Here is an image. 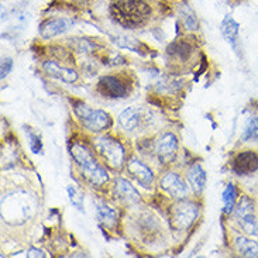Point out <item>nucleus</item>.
Listing matches in <instances>:
<instances>
[{"instance_id": "nucleus-14", "label": "nucleus", "mask_w": 258, "mask_h": 258, "mask_svg": "<svg viewBox=\"0 0 258 258\" xmlns=\"http://www.w3.org/2000/svg\"><path fill=\"white\" fill-rule=\"evenodd\" d=\"M220 31H222L224 40L236 49L238 42V35H240V24L233 19V16H230V14L224 16V19L220 23Z\"/></svg>"}, {"instance_id": "nucleus-8", "label": "nucleus", "mask_w": 258, "mask_h": 258, "mask_svg": "<svg viewBox=\"0 0 258 258\" xmlns=\"http://www.w3.org/2000/svg\"><path fill=\"white\" fill-rule=\"evenodd\" d=\"M160 186L162 190H165L168 195L172 196L175 199H185L188 195V186L186 183L182 181V178L175 172H168L160 181Z\"/></svg>"}, {"instance_id": "nucleus-19", "label": "nucleus", "mask_w": 258, "mask_h": 258, "mask_svg": "<svg viewBox=\"0 0 258 258\" xmlns=\"http://www.w3.org/2000/svg\"><path fill=\"white\" fill-rule=\"evenodd\" d=\"M96 216L100 223L110 227L117 220V213L105 203H96Z\"/></svg>"}, {"instance_id": "nucleus-4", "label": "nucleus", "mask_w": 258, "mask_h": 258, "mask_svg": "<svg viewBox=\"0 0 258 258\" xmlns=\"http://www.w3.org/2000/svg\"><path fill=\"white\" fill-rule=\"evenodd\" d=\"M96 148L110 167L120 168L124 164L126 151L119 140L113 139L110 136H103L96 140Z\"/></svg>"}, {"instance_id": "nucleus-17", "label": "nucleus", "mask_w": 258, "mask_h": 258, "mask_svg": "<svg viewBox=\"0 0 258 258\" xmlns=\"http://www.w3.org/2000/svg\"><path fill=\"white\" fill-rule=\"evenodd\" d=\"M186 176H188V181L190 183V186H192V189L195 190L196 194L203 192V189L206 186V181H208V175L205 172L202 165H199V164L192 165V167L189 168Z\"/></svg>"}, {"instance_id": "nucleus-7", "label": "nucleus", "mask_w": 258, "mask_h": 258, "mask_svg": "<svg viewBox=\"0 0 258 258\" xmlns=\"http://www.w3.org/2000/svg\"><path fill=\"white\" fill-rule=\"evenodd\" d=\"M178 151V139L172 133H164L155 143V154L162 164H169Z\"/></svg>"}, {"instance_id": "nucleus-15", "label": "nucleus", "mask_w": 258, "mask_h": 258, "mask_svg": "<svg viewBox=\"0 0 258 258\" xmlns=\"http://www.w3.org/2000/svg\"><path fill=\"white\" fill-rule=\"evenodd\" d=\"M114 194L116 196L127 203L140 202V194L137 189L132 186V183L124 178H117L114 182Z\"/></svg>"}, {"instance_id": "nucleus-10", "label": "nucleus", "mask_w": 258, "mask_h": 258, "mask_svg": "<svg viewBox=\"0 0 258 258\" xmlns=\"http://www.w3.org/2000/svg\"><path fill=\"white\" fill-rule=\"evenodd\" d=\"M233 171L237 175H250L258 169V154L255 151H241L233 158Z\"/></svg>"}, {"instance_id": "nucleus-12", "label": "nucleus", "mask_w": 258, "mask_h": 258, "mask_svg": "<svg viewBox=\"0 0 258 258\" xmlns=\"http://www.w3.org/2000/svg\"><path fill=\"white\" fill-rule=\"evenodd\" d=\"M127 171L143 188H151V185H153L154 182V174L146 164H143L137 158H132V160L128 161V164H127Z\"/></svg>"}, {"instance_id": "nucleus-23", "label": "nucleus", "mask_w": 258, "mask_h": 258, "mask_svg": "<svg viewBox=\"0 0 258 258\" xmlns=\"http://www.w3.org/2000/svg\"><path fill=\"white\" fill-rule=\"evenodd\" d=\"M67 192H68V196H70L71 203H72L79 212H84V195L81 194V190L71 185V186L67 188Z\"/></svg>"}, {"instance_id": "nucleus-26", "label": "nucleus", "mask_w": 258, "mask_h": 258, "mask_svg": "<svg viewBox=\"0 0 258 258\" xmlns=\"http://www.w3.org/2000/svg\"><path fill=\"white\" fill-rule=\"evenodd\" d=\"M28 257H45V254L40 250H34V248H31V250H28L27 252Z\"/></svg>"}, {"instance_id": "nucleus-5", "label": "nucleus", "mask_w": 258, "mask_h": 258, "mask_svg": "<svg viewBox=\"0 0 258 258\" xmlns=\"http://www.w3.org/2000/svg\"><path fill=\"white\" fill-rule=\"evenodd\" d=\"M198 217V206L194 202L179 199L171 210V222L176 230H188Z\"/></svg>"}, {"instance_id": "nucleus-18", "label": "nucleus", "mask_w": 258, "mask_h": 258, "mask_svg": "<svg viewBox=\"0 0 258 258\" xmlns=\"http://www.w3.org/2000/svg\"><path fill=\"white\" fill-rule=\"evenodd\" d=\"M236 248L243 257L258 258V243L247 237L236 238Z\"/></svg>"}, {"instance_id": "nucleus-1", "label": "nucleus", "mask_w": 258, "mask_h": 258, "mask_svg": "<svg viewBox=\"0 0 258 258\" xmlns=\"http://www.w3.org/2000/svg\"><path fill=\"white\" fill-rule=\"evenodd\" d=\"M109 12L114 23L130 30L141 27L151 16V9L144 0H112Z\"/></svg>"}, {"instance_id": "nucleus-20", "label": "nucleus", "mask_w": 258, "mask_h": 258, "mask_svg": "<svg viewBox=\"0 0 258 258\" xmlns=\"http://www.w3.org/2000/svg\"><path fill=\"white\" fill-rule=\"evenodd\" d=\"M236 196H237V192H236V188L233 183H229L226 189L223 190V195H222V199H223L224 205V213L226 215H230L234 212V208H236Z\"/></svg>"}, {"instance_id": "nucleus-2", "label": "nucleus", "mask_w": 258, "mask_h": 258, "mask_svg": "<svg viewBox=\"0 0 258 258\" xmlns=\"http://www.w3.org/2000/svg\"><path fill=\"white\" fill-rule=\"evenodd\" d=\"M71 155H72L74 161L77 162L81 172L93 186H102L103 183L107 182V179H109L107 171L95 160L92 151L85 144H81V143L72 144Z\"/></svg>"}, {"instance_id": "nucleus-16", "label": "nucleus", "mask_w": 258, "mask_h": 258, "mask_svg": "<svg viewBox=\"0 0 258 258\" xmlns=\"http://www.w3.org/2000/svg\"><path fill=\"white\" fill-rule=\"evenodd\" d=\"M141 120V110L139 107H127L126 110L119 114V124L126 132H133L140 126Z\"/></svg>"}, {"instance_id": "nucleus-22", "label": "nucleus", "mask_w": 258, "mask_h": 258, "mask_svg": "<svg viewBox=\"0 0 258 258\" xmlns=\"http://www.w3.org/2000/svg\"><path fill=\"white\" fill-rule=\"evenodd\" d=\"M243 141H258V119H251L241 134Z\"/></svg>"}, {"instance_id": "nucleus-3", "label": "nucleus", "mask_w": 258, "mask_h": 258, "mask_svg": "<svg viewBox=\"0 0 258 258\" xmlns=\"http://www.w3.org/2000/svg\"><path fill=\"white\" fill-rule=\"evenodd\" d=\"M74 113L82 126L92 133H100L112 126V119L109 113L100 109H92L91 106L82 102H77L74 105Z\"/></svg>"}, {"instance_id": "nucleus-24", "label": "nucleus", "mask_w": 258, "mask_h": 258, "mask_svg": "<svg viewBox=\"0 0 258 258\" xmlns=\"http://www.w3.org/2000/svg\"><path fill=\"white\" fill-rule=\"evenodd\" d=\"M27 134H28V144H30V148H31V151L34 154H38L42 151V143L40 137L33 133L31 130H27Z\"/></svg>"}, {"instance_id": "nucleus-9", "label": "nucleus", "mask_w": 258, "mask_h": 258, "mask_svg": "<svg viewBox=\"0 0 258 258\" xmlns=\"http://www.w3.org/2000/svg\"><path fill=\"white\" fill-rule=\"evenodd\" d=\"M98 91L109 99H121L126 98L128 89L120 79L114 77L100 78L98 84Z\"/></svg>"}, {"instance_id": "nucleus-21", "label": "nucleus", "mask_w": 258, "mask_h": 258, "mask_svg": "<svg viewBox=\"0 0 258 258\" xmlns=\"http://www.w3.org/2000/svg\"><path fill=\"white\" fill-rule=\"evenodd\" d=\"M181 19L182 23H183V26L188 28V30H198L199 27V21H198V16L196 13L190 9L189 6L182 7L181 10Z\"/></svg>"}, {"instance_id": "nucleus-13", "label": "nucleus", "mask_w": 258, "mask_h": 258, "mask_svg": "<svg viewBox=\"0 0 258 258\" xmlns=\"http://www.w3.org/2000/svg\"><path fill=\"white\" fill-rule=\"evenodd\" d=\"M42 70L48 77L55 78L63 84H75L79 78L77 71L67 68V67H61L55 61H45L42 63Z\"/></svg>"}, {"instance_id": "nucleus-6", "label": "nucleus", "mask_w": 258, "mask_h": 258, "mask_svg": "<svg viewBox=\"0 0 258 258\" xmlns=\"http://www.w3.org/2000/svg\"><path fill=\"white\" fill-rule=\"evenodd\" d=\"M236 217L238 224L247 234L258 236V223L255 215H254V205L250 201V198L243 196L236 208Z\"/></svg>"}, {"instance_id": "nucleus-11", "label": "nucleus", "mask_w": 258, "mask_h": 258, "mask_svg": "<svg viewBox=\"0 0 258 258\" xmlns=\"http://www.w3.org/2000/svg\"><path fill=\"white\" fill-rule=\"evenodd\" d=\"M72 21L65 17H54V19H47L40 24V35L42 38L48 40L54 38L56 35H61L67 33L72 27Z\"/></svg>"}, {"instance_id": "nucleus-25", "label": "nucleus", "mask_w": 258, "mask_h": 258, "mask_svg": "<svg viewBox=\"0 0 258 258\" xmlns=\"http://www.w3.org/2000/svg\"><path fill=\"white\" fill-rule=\"evenodd\" d=\"M12 70H13V59L9 58V56L3 58L2 59V65H0V74H2L0 77H2V79H5L12 72Z\"/></svg>"}]
</instances>
